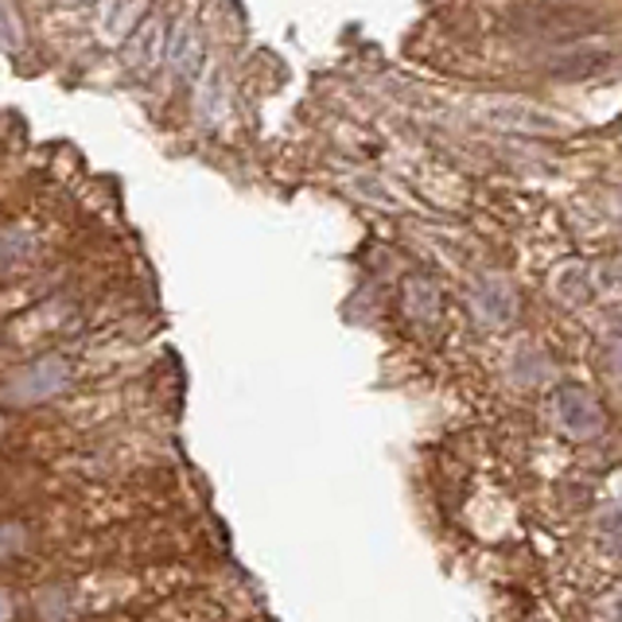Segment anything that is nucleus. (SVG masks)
I'll return each instance as SVG.
<instances>
[{
	"instance_id": "f257e3e1",
	"label": "nucleus",
	"mask_w": 622,
	"mask_h": 622,
	"mask_svg": "<svg viewBox=\"0 0 622 622\" xmlns=\"http://www.w3.org/2000/svg\"><path fill=\"white\" fill-rule=\"evenodd\" d=\"M67 362L63 358H35L32 366H24L20 374H12L9 381V401L16 404H40V401H51L55 393L67 389Z\"/></svg>"
},
{
	"instance_id": "f03ea898",
	"label": "nucleus",
	"mask_w": 622,
	"mask_h": 622,
	"mask_svg": "<svg viewBox=\"0 0 622 622\" xmlns=\"http://www.w3.org/2000/svg\"><path fill=\"white\" fill-rule=\"evenodd\" d=\"M560 421L568 432H576V436H591V429H599V409L596 401H591L588 389L580 386H568L560 393Z\"/></svg>"
},
{
	"instance_id": "7ed1b4c3",
	"label": "nucleus",
	"mask_w": 622,
	"mask_h": 622,
	"mask_svg": "<svg viewBox=\"0 0 622 622\" xmlns=\"http://www.w3.org/2000/svg\"><path fill=\"white\" fill-rule=\"evenodd\" d=\"M0 622H12V599L4 596V588H0Z\"/></svg>"
}]
</instances>
